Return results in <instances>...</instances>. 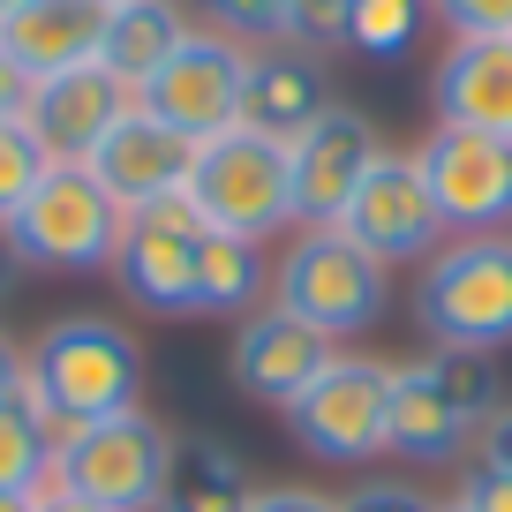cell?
<instances>
[{
    "instance_id": "cell-1",
    "label": "cell",
    "mask_w": 512,
    "mask_h": 512,
    "mask_svg": "<svg viewBox=\"0 0 512 512\" xmlns=\"http://www.w3.org/2000/svg\"><path fill=\"white\" fill-rule=\"evenodd\" d=\"M23 400L38 407V422L53 437L83 430V422H106V415H128V407H144V347L113 317H61L31 339Z\"/></svg>"
},
{
    "instance_id": "cell-2",
    "label": "cell",
    "mask_w": 512,
    "mask_h": 512,
    "mask_svg": "<svg viewBox=\"0 0 512 512\" xmlns=\"http://www.w3.org/2000/svg\"><path fill=\"white\" fill-rule=\"evenodd\" d=\"M505 407L497 354L430 347L415 362H392V452L407 467H452L475 452V430Z\"/></svg>"
},
{
    "instance_id": "cell-3",
    "label": "cell",
    "mask_w": 512,
    "mask_h": 512,
    "mask_svg": "<svg viewBox=\"0 0 512 512\" xmlns=\"http://www.w3.org/2000/svg\"><path fill=\"white\" fill-rule=\"evenodd\" d=\"M272 302L317 324L332 347H347L392 309V264H377L339 226H294L287 249L272 256Z\"/></svg>"
},
{
    "instance_id": "cell-4",
    "label": "cell",
    "mask_w": 512,
    "mask_h": 512,
    "mask_svg": "<svg viewBox=\"0 0 512 512\" xmlns=\"http://www.w3.org/2000/svg\"><path fill=\"white\" fill-rule=\"evenodd\" d=\"M415 324L430 347L505 354L512 347V234L445 241L415 272Z\"/></svg>"
},
{
    "instance_id": "cell-5",
    "label": "cell",
    "mask_w": 512,
    "mask_h": 512,
    "mask_svg": "<svg viewBox=\"0 0 512 512\" xmlns=\"http://www.w3.org/2000/svg\"><path fill=\"white\" fill-rule=\"evenodd\" d=\"M189 204L211 234H234V241H272L294 234V174H287V144L256 136V128H226L211 144H196L189 166Z\"/></svg>"
},
{
    "instance_id": "cell-6",
    "label": "cell",
    "mask_w": 512,
    "mask_h": 512,
    "mask_svg": "<svg viewBox=\"0 0 512 512\" xmlns=\"http://www.w3.org/2000/svg\"><path fill=\"white\" fill-rule=\"evenodd\" d=\"M166 467H174V430L144 407L53 437V490L83 497L98 512H159Z\"/></svg>"
},
{
    "instance_id": "cell-7",
    "label": "cell",
    "mask_w": 512,
    "mask_h": 512,
    "mask_svg": "<svg viewBox=\"0 0 512 512\" xmlns=\"http://www.w3.org/2000/svg\"><path fill=\"white\" fill-rule=\"evenodd\" d=\"M287 430L324 467H369L392 452V362L362 347H339L317 369L302 400L287 407Z\"/></svg>"
},
{
    "instance_id": "cell-8",
    "label": "cell",
    "mask_w": 512,
    "mask_h": 512,
    "mask_svg": "<svg viewBox=\"0 0 512 512\" xmlns=\"http://www.w3.org/2000/svg\"><path fill=\"white\" fill-rule=\"evenodd\" d=\"M121 226H128V211L98 189L91 166H53V174L23 196L8 234H16V256L31 272H113Z\"/></svg>"
},
{
    "instance_id": "cell-9",
    "label": "cell",
    "mask_w": 512,
    "mask_h": 512,
    "mask_svg": "<svg viewBox=\"0 0 512 512\" xmlns=\"http://www.w3.org/2000/svg\"><path fill=\"white\" fill-rule=\"evenodd\" d=\"M249 53H256L249 38H234V31H204V23H196V31L181 38V53L144 83V98H136V106L159 113L174 136H189V144H211V136L241 128Z\"/></svg>"
},
{
    "instance_id": "cell-10",
    "label": "cell",
    "mask_w": 512,
    "mask_h": 512,
    "mask_svg": "<svg viewBox=\"0 0 512 512\" xmlns=\"http://www.w3.org/2000/svg\"><path fill=\"white\" fill-rule=\"evenodd\" d=\"M204 234L211 226L196 219L189 196L128 211L121 249H113V287L151 317H196V249H204Z\"/></svg>"
},
{
    "instance_id": "cell-11",
    "label": "cell",
    "mask_w": 512,
    "mask_h": 512,
    "mask_svg": "<svg viewBox=\"0 0 512 512\" xmlns=\"http://www.w3.org/2000/svg\"><path fill=\"white\" fill-rule=\"evenodd\" d=\"M415 166H422V181H430L445 241L512 234V144L467 136V128H430L415 144Z\"/></svg>"
},
{
    "instance_id": "cell-12",
    "label": "cell",
    "mask_w": 512,
    "mask_h": 512,
    "mask_svg": "<svg viewBox=\"0 0 512 512\" xmlns=\"http://www.w3.org/2000/svg\"><path fill=\"white\" fill-rule=\"evenodd\" d=\"M339 234L362 241L392 272H400V264H430V256L445 249V219H437V204H430V181H422L415 151H384V159L369 166L362 189L339 211Z\"/></svg>"
},
{
    "instance_id": "cell-13",
    "label": "cell",
    "mask_w": 512,
    "mask_h": 512,
    "mask_svg": "<svg viewBox=\"0 0 512 512\" xmlns=\"http://www.w3.org/2000/svg\"><path fill=\"white\" fill-rule=\"evenodd\" d=\"M384 136L362 106H332L324 121H309L287 144V174H294V226H339L347 196L362 189V174L384 159Z\"/></svg>"
},
{
    "instance_id": "cell-14",
    "label": "cell",
    "mask_w": 512,
    "mask_h": 512,
    "mask_svg": "<svg viewBox=\"0 0 512 512\" xmlns=\"http://www.w3.org/2000/svg\"><path fill=\"white\" fill-rule=\"evenodd\" d=\"M332 354H339V347L317 332V324H302L294 309L264 302L256 317H241V324H234V347H226V377H234L241 400L279 407V415H287V407L302 400L309 384H317V369L332 362Z\"/></svg>"
},
{
    "instance_id": "cell-15",
    "label": "cell",
    "mask_w": 512,
    "mask_h": 512,
    "mask_svg": "<svg viewBox=\"0 0 512 512\" xmlns=\"http://www.w3.org/2000/svg\"><path fill=\"white\" fill-rule=\"evenodd\" d=\"M83 166L98 174V189H106L121 211H144V204H166V196H189L196 144H189V136H174L159 113L128 106L121 121L106 128V144H98Z\"/></svg>"
},
{
    "instance_id": "cell-16",
    "label": "cell",
    "mask_w": 512,
    "mask_h": 512,
    "mask_svg": "<svg viewBox=\"0 0 512 512\" xmlns=\"http://www.w3.org/2000/svg\"><path fill=\"white\" fill-rule=\"evenodd\" d=\"M128 106H136V91H128L106 61H83V68H68V76L31 83L23 121L38 128V144L53 151V166H83L98 144H106V128L121 121Z\"/></svg>"
},
{
    "instance_id": "cell-17",
    "label": "cell",
    "mask_w": 512,
    "mask_h": 512,
    "mask_svg": "<svg viewBox=\"0 0 512 512\" xmlns=\"http://www.w3.org/2000/svg\"><path fill=\"white\" fill-rule=\"evenodd\" d=\"M437 128L512 144V38H452L430 68Z\"/></svg>"
},
{
    "instance_id": "cell-18",
    "label": "cell",
    "mask_w": 512,
    "mask_h": 512,
    "mask_svg": "<svg viewBox=\"0 0 512 512\" xmlns=\"http://www.w3.org/2000/svg\"><path fill=\"white\" fill-rule=\"evenodd\" d=\"M339 98H332V61L302 46H256L249 53V91H241V128L272 136V144H294L309 121H324Z\"/></svg>"
},
{
    "instance_id": "cell-19",
    "label": "cell",
    "mask_w": 512,
    "mask_h": 512,
    "mask_svg": "<svg viewBox=\"0 0 512 512\" xmlns=\"http://www.w3.org/2000/svg\"><path fill=\"white\" fill-rule=\"evenodd\" d=\"M98 46H106V0H23L16 16L0 23V53L31 83L98 61Z\"/></svg>"
},
{
    "instance_id": "cell-20",
    "label": "cell",
    "mask_w": 512,
    "mask_h": 512,
    "mask_svg": "<svg viewBox=\"0 0 512 512\" xmlns=\"http://www.w3.org/2000/svg\"><path fill=\"white\" fill-rule=\"evenodd\" d=\"M189 31H196V16L181 0H121V8H106V46H98V61L144 98V83L181 53Z\"/></svg>"
},
{
    "instance_id": "cell-21",
    "label": "cell",
    "mask_w": 512,
    "mask_h": 512,
    "mask_svg": "<svg viewBox=\"0 0 512 512\" xmlns=\"http://www.w3.org/2000/svg\"><path fill=\"white\" fill-rule=\"evenodd\" d=\"M249 497H256V475L226 437H174L159 512H249Z\"/></svg>"
},
{
    "instance_id": "cell-22",
    "label": "cell",
    "mask_w": 512,
    "mask_h": 512,
    "mask_svg": "<svg viewBox=\"0 0 512 512\" xmlns=\"http://www.w3.org/2000/svg\"><path fill=\"white\" fill-rule=\"evenodd\" d=\"M272 302V249L234 234H204L196 249V317H256Z\"/></svg>"
},
{
    "instance_id": "cell-23",
    "label": "cell",
    "mask_w": 512,
    "mask_h": 512,
    "mask_svg": "<svg viewBox=\"0 0 512 512\" xmlns=\"http://www.w3.org/2000/svg\"><path fill=\"white\" fill-rule=\"evenodd\" d=\"M0 490H23V497L53 490V430L38 422V407L23 392L0 400Z\"/></svg>"
},
{
    "instance_id": "cell-24",
    "label": "cell",
    "mask_w": 512,
    "mask_h": 512,
    "mask_svg": "<svg viewBox=\"0 0 512 512\" xmlns=\"http://www.w3.org/2000/svg\"><path fill=\"white\" fill-rule=\"evenodd\" d=\"M422 23H430V0H354L347 46L369 53V61H400V53L422 38Z\"/></svg>"
},
{
    "instance_id": "cell-25",
    "label": "cell",
    "mask_w": 512,
    "mask_h": 512,
    "mask_svg": "<svg viewBox=\"0 0 512 512\" xmlns=\"http://www.w3.org/2000/svg\"><path fill=\"white\" fill-rule=\"evenodd\" d=\"M46 174H53V151L38 144V128L23 121V113H16V121H0V219H16L23 196H31Z\"/></svg>"
},
{
    "instance_id": "cell-26",
    "label": "cell",
    "mask_w": 512,
    "mask_h": 512,
    "mask_svg": "<svg viewBox=\"0 0 512 512\" xmlns=\"http://www.w3.org/2000/svg\"><path fill=\"white\" fill-rule=\"evenodd\" d=\"M347 16L354 0H287V16H279V46H302V53H347Z\"/></svg>"
},
{
    "instance_id": "cell-27",
    "label": "cell",
    "mask_w": 512,
    "mask_h": 512,
    "mask_svg": "<svg viewBox=\"0 0 512 512\" xmlns=\"http://www.w3.org/2000/svg\"><path fill=\"white\" fill-rule=\"evenodd\" d=\"M189 16H204V31H234L249 46H272L279 38V16H287V0H181Z\"/></svg>"
},
{
    "instance_id": "cell-28",
    "label": "cell",
    "mask_w": 512,
    "mask_h": 512,
    "mask_svg": "<svg viewBox=\"0 0 512 512\" xmlns=\"http://www.w3.org/2000/svg\"><path fill=\"white\" fill-rule=\"evenodd\" d=\"M339 512H437V497L422 490V482H407V475H369V482H354V490L339 497Z\"/></svg>"
},
{
    "instance_id": "cell-29",
    "label": "cell",
    "mask_w": 512,
    "mask_h": 512,
    "mask_svg": "<svg viewBox=\"0 0 512 512\" xmlns=\"http://www.w3.org/2000/svg\"><path fill=\"white\" fill-rule=\"evenodd\" d=\"M430 23L452 38H512V0H430Z\"/></svg>"
},
{
    "instance_id": "cell-30",
    "label": "cell",
    "mask_w": 512,
    "mask_h": 512,
    "mask_svg": "<svg viewBox=\"0 0 512 512\" xmlns=\"http://www.w3.org/2000/svg\"><path fill=\"white\" fill-rule=\"evenodd\" d=\"M249 512H339L332 490H309V482H256Z\"/></svg>"
},
{
    "instance_id": "cell-31",
    "label": "cell",
    "mask_w": 512,
    "mask_h": 512,
    "mask_svg": "<svg viewBox=\"0 0 512 512\" xmlns=\"http://www.w3.org/2000/svg\"><path fill=\"white\" fill-rule=\"evenodd\" d=\"M467 467H497V475H512V400L475 430V452H467Z\"/></svg>"
},
{
    "instance_id": "cell-32",
    "label": "cell",
    "mask_w": 512,
    "mask_h": 512,
    "mask_svg": "<svg viewBox=\"0 0 512 512\" xmlns=\"http://www.w3.org/2000/svg\"><path fill=\"white\" fill-rule=\"evenodd\" d=\"M460 505H475V512H512V475H497V467H467V475H460Z\"/></svg>"
},
{
    "instance_id": "cell-33",
    "label": "cell",
    "mask_w": 512,
    "mask_h": 512,
    "mask_svg": "<svg viewBox=\"0 0 512 512\" xmlns=\"http://www.w3.org/2000/svg\"><path fill=\"white\" fill-rule=\"evenodd\" d=\"M31 377V347H16V332H0V400H16Z\"/></svg>"
},
{
    "instance_id": "cell-34",
    "label": "cell",
    "mask_w": 512,
    "mask_h": 512,
    "mask_svg": "<svg viewBox=\"0 0 512 512\" xmlns=\"http://www.w3.org/2000/svg\"><path fill=\"white\" fill-rule=\"evenodd\" d=\"M23 106H31V76H23V68L0 53V121H16Z\"/></svg>"
},
{
    "instance_id": "cell-35",
    "label": "cell",
    "mask_w": 512,
    "mask_h": 512,
    "mask_svg": "<svg viewBox=\"0 0 512 512\" xmlns=\"http://www.w3.org/2000/svg\"><path fill=\"white\" fill-rule=\"evenodd\" d=\"M16 272H23V256H16V234H8V219H0V294L16 287Z\"/></svg>"
},
{
    "instance_id": "cell-36",
    "label": "cell",
    "mask_w": 512,
    "mask_h": 512,
    "mask_svg": "<svg viewBox=\"0 0 512 512\" xmlns=\"http://www.w3.org/2000/svg\"><path fill=\"white\" fill-rule=\"evenodd\" d=\"M38 512H98V505H83V497H68V490H46V497H38Z\"/></svg>"
},
{
    "instance_id": "cell-37",
    "label": "cell",
    "mask_w": 512,
    "mask_h": 512,
    "mask_svg": "<svg viewBox=\"0 0 512 512\" xmlns=\"http://www.w3.org/2000/svg\"><path fill=\"white\" fill-rule=\"evenodd\" d=\"M0 512H38V497H23V490H0Z\"/></svg>"
},
{
    "instance_id": "cell-38",
    "label": "cell",
    "mask_w": 512,
    "mask_h": 512,
    "mask_svg": "<svg viewBox=\"0 0 512 512\" xmlns=\"http://www.w3.org/2000/svg\"><path fill=\"white\" fill-rule=\"evenodd\" d=\"M16 8H23V0H0V23H8V16H16Z\"/></svg>"
},
{
    "instance_id": "cell-39",
    "label": "cell",
    "mask_w": 512,
    "mask_h": 512,
    "mask_svg": "<svg viewBox=\"0 0 512 512\" xmlns=\"http://www.w3.org/2000/svg\"><path fill=\"white\" fill-rule=\"evenodd\" d=\"M437 512H475V505H460V497H452V505H437Z\"/></svg>"
},
{
    "instance_id": "cell-40",
    "label": "cell",
    "mask_w": 512,
    "mask_h": 512,
    "mask_svg": "<svg viewBox=\"0 0 512 512\" xmlns=\"http://www.w3.org/2000/svg\"><path fill=\"white\" fill-rule=\"evenodd\" d=\"M106 8H121V0H106Z\"/></svg>"
}]
</instances>
